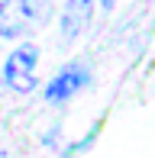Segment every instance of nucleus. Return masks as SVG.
Instances as JSON below:
<instances>
[{
  "label": "nucleus",
  "mask_w": 155,
  "mask_h": 158,
  "mask_svg": "<svg viewBox=\"0 0 155 158\" xmlns=\"http://www.w3.org/2000/svg\"><path fill=\"white\" fill-rule=\"evenodd\" d=\"M48 13V0H0V39H16L29 29H39Z\"/></svg>",
  "instance_id": "obj_1"
},
{
  "label": "nucleus",
  "mask_w": 155,
  "mask_h": 158,
  "mask_svg": "<svg viewBox=\"0 0 155 158\" xmlns=\"http://www.w3.org/2000/svg\"><path fill=\"white\" fill-rule=\"evenodd\" d=\"M36 64H39V48L32 42L13 48L3 61V84L13 90V94H29L32 87L39 84L36 77Z\"/></svg>",
  "instance_id": "obj_2"
},
{
  "label": "nucleus",
  "mask_w": 155,
  "mask_h": 158,
  "mask_svg": "<svg viewBox=\"0 0 155 158\" xmlns=\"http://www.w3.org/2000/svg\"><path fill=\"white\" fill-rule=\"evenodd\" d=\"M84 84H87V68L78 64V61H74V64H65V68L48 81L45 100H48V103H65V100H71Z\"/></svg>",
  "instance_id": "obj_3"
},
{
  "label": "nucleus",
  "mask_w": 155,
  "mask_h": 158,
  "mask_svg": "<svg viewBox=\"0 0 155 158\" xmlns=\"http://www.w3.org/2000/svg\"><path fill=\"white\" fill-rule=\"evenodd\" d=\"M90 16H94V0H68L65 10H61V39L74 42L87 29Z\"/></svg>",
  "instance_id": "obj_4"
},
{
  "label": "nucleus",
  "mask_w": 155,
  "mask_h": 158,
  "mask_svg": "<svg viewBox=\"0 0 155 158\" xmlns=\"http://www.w3.org/2000/svg\"><path fill=\"white\" fill-rule=\"evenodd\" d=\"M100 3H103V10H110V6H113L116 0H100Z\"/></svg>",
  "instance_id": "obj_5"
}]
</instances>
